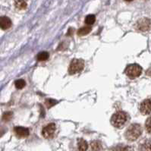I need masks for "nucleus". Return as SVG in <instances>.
<instances>
[{"label": "nucleus", "instance_id": "nucleus-1", "mask_svg": "<svg viewBox=\"0 0 151 151\" xmlns=\"http://www.w3.org/2000/svg\"><path fill=\"white\" fill-rule=\"evenodd\" d=\"M142 134V128L140 126V124H132L128 127V129L124 133L125 138L129 141H134L137 140L140 135Z\"/></svg>", "mask_w": 151, "mask_h": 151}, {"label": "nucleus", "instance_id": "nucleus-2", "mask_svg": "<svg viewBox=\"0 0 151 151\" xmlns=\"http://www.w3.org/2000/svg\"><path fill=\"white\" fill-rule=\"evenodd\" d=\"M129 119L128 113L123 111H119L113 114L111 119V123L114 127L117 128H121L126 124L127 121Z\"/></svg>", "mask_w": 151, "mask_h": 151}, {"label": "nucleus", "instance_id": "nucleus-3", "mask_svg": "<svg viewBox=\"0 0 151 151\" xmlns=\"http://www.w3.org/2000/svg\"><path fill=\"white\" fill-rule=\"evenodd\" d=\"M84 62L82 59H75L71 61L68 68V72L70 75H75L77 73H79L84 69Z\"/></svg>", "mask_w": 151, "mask_h": 151}, {"label": "nucleus", "instance_id": "nucleus-4", "mask_svg": "<svg viewBox=\"0 0 151 151\" xmlns=\"http://www.w3.org/2000/svg\"><path fill=\"white\" fill-rule=\"evenodd\" d=\"M142 73V68L137 64L130 65L125 69V74L130 78H135L140 76Z\"/></svg>", "mask_w": 151, "mask_h": 151}, {"label": "nucleus", "instance_id": "nucleus-5", "mask_svg": "<svg viewBox=\"0 0 151 151\" xmlns=\"http://www.w3.org/2000/svg\"><path fill=\"white\" fill-rule=\"evenodd\" d=\"M135 27L139 31H142V32L148 31L151 28V21L147 18H140L137 22Z\"/></svg>", "mask_w": 151, "mask_h": 151}, {"label": "nucleus", "instance_id": "nucleus-6", "mask_svg": "<svg viewBox=\"0 0 151 151\" xmlns=\"http://www.w3.org/2000/svg\"><path fill=\"white\" fill-rule=\"evenodd\" d=\"M55 129H56L55 124L50 123V124H47L46 126H45L43 128V130H42V135L46 139L52 138L54 136Z\"/></svg>", "mask_w": 151, "mask_h": 151}, {"label": "nucleus", "instance_id": "nucleus-7", "mask_svg": "<svg viewBox=\"0 0 151 151\" xmlns=\"http://www.w3.org/2000/svg\"><path fill=\"white\" fill-rule=\"evenodd\" d=\"M140 111L143 115H149L151 113V99H147L140 103Z\"/></svg>", "mask_w": 151, "mask_h": 151}, {"label": "nucleus", "instance_id": "nucleus-8", "mask_svg": "<svg viewBox=\"0 0 151 151\" xmlns=\"http://www.w3.org/2000/svg\"><path fill=\"white\" fill-rule=\"evenodd\" d=\"M14 131L17 136L18 137H21V138L28 137L29 134H30V132H29L28 128H24V127H15Z\"/></svg>", "mask_w": 151, "mask_h": 151}, {"label": "nucleus", "instance_id": "nucleus-9", "mask_svg": "<svg viewBox=\"0 0 151 151\" xmlns=\"http://www.w3.org/2000/svg\"><path fill=\"white\" fill-rule=\"evenodd\" d=\"M12 21L6 16L0 17V28L2 30H7L12 26Z\"/></svg>", "mask_w": 151, "mask_h": 151}, {"label": "nucleus", "instance_id": "nucleus-10", "mask_svg": "<svg viewBox=\"0 0 151 151\" xmlns=\"http://www.w3.org/2000/svg\"><path fill=\"white\" fill-rule=\"evenodd\" d=\"M112 151H134V149L131 146H125L119 144V145H117L112 147Z\"/></svg>", "mask_w": 151, "mask_h": 151}, {"label": "nucleus", "instance_id": "nucleus-11", "mask_svg": "<svg viewBox=\"0 0 151 151\" xmlns=\"http://www.w3.org/2000/svg\"><path fill=\"white\" fill-rule=\"evenodd\" d=\"M91 149L93 151H101L103 149V145L99 140H93L91 143Z\"/></svg>", "mask_w": 151, "mask_h": 151}, {"label": "nucleus", "instance_id": "nucleus-12", "mask_svg": "<svg viewBox=\"0 0 151 151\" xmlns=\"http://www.w3.org/2000/svg\"><path fill=\"white\" fill-rule=\"evenodd\" d=\"M78 147L79 151H87L88 149V144L84 139H79L78 141Z\"/></svg>", "mask_w": 151, "mask_h": 151}, {"label": "nucleus", "instance_id": "nucleus-13", "mask_svg": "<svg viewBox=\"0 0 151 151\" xmlns=\"http://www.w3.org/2000/svg\"><path fill=\"white\" fill-rule=\"evenodd\" d=\"M91 30H92V27H91V26H84V27H81V28H80L78 30V36H85L87 35V34H89L90 32L91 31Z\"/></svg>", "mask_w": 151, "mask_h": 151}, {"label": "nucleus", "instance_id": "nucleus-14", "mask_svg": "<svg viewBox=\"0 0 151 151\" xmlns=\"http://www.w3.org/2000/svg\"><path fill=\"white\" fill-rule=\"evenodd\" d=\"M27 0H17L15 2V7L19 10H23L27 8Z\"/></svg>", "mask_w": 151, "mask_h": 151}, {"label": "nucleus", "instance_id": "nucleus-15", "mask_svg": "<svg viewBox=\"0 0 151 151\" xmlns=\"http://www.w3.org/2000/svg\"><path fill=\"white\" fill-rule=\"evenodd\" d=\"M49 53L47 52H41L37 56V59L40 62H43V61H46L49 59Z\"/></svg>", "mask_w": 151, "mask_h": 151}, {"label": "nucleus", "instance_id": "nucleus-16", "mask_svg": "<svg viewBox=\"0 0 151 151\" xmlns=\"http://www.w3.org/2000/svg\"><path fill=\"white\" fill-rule=\"evenodd\" d=\"M95 21H96V17L94 14H88L85 18V23L88 26H91L93 24H94Z\"/></svg>", "mask_w": 151, "mask_h": 151}, {"label": "nucleus", "instance_id": "nucleus-17", "mask_svg": "<svg viewBox=\"0 0 151 151\" xmlns=\"http://www.w3.org/2000/svg\"><path fill=\"white\" fill-rule=\"evenodd\" d=\"M143 151H151V140H147L144 144H142Z\"/></svg>", "mask_w": 151, "mask_h": 151}, {"label": "nucleus", "instance_id": "nucleus-18", "mask_svg": "<svg viewBox=\"0 0 151 151\" xmlns=\"http://www.w3.org/2000/svg\"><path fill=\"white\" fill-rule=\"evenodd\" d=\"M14 85L16 87V88L18 89H22L26 85V83H25L23 79H19V80H17L16 81L14 82Z\"/></svg>", "mask_w": 151, "mask_h": 151}, {"label": "nucleus", "instance_id": "nucleus-19", "mask_svg": "<svg viewBox=\"0 0 151 151\" xmlns=\"http://www.w3.org/2000/svg\"><path fill=\"white\" fill-rule=\"evenodd\" d=\"M13 113L12 112H7L3 114L2 116V121L4 122H9L12 119Z\"/></svg>", "mask_w": 151, "mask_h": 151}, {"label": "nucleus", "instance_id": "nucleus-20", "mask_svg": "<svg viewBox=\"0 0 151 151\" xmlns=\"http://www.w3.org/2000/svg\"><path fill=\"white\" fill-rule=\"evenodd\" d=\"M57 103H58V101L53 100V99H48V100H46V103H45V104H46V106L47 108L50 109V108H51V107L53 106H55Z\"/></svg>", "mask_w": 151, "mask_h": 151}, {"label": "nucleus", "instance_id": "nucleus-21", "mask_svg": "<svg viewBox=\"0 0 151 151\" xmlns=\"http://www.w3.org/2000/svg\"><path fill=\"white\" fill-rule=\"evenodd\" d=\"M145 127L148 133L151 134V117H149L147 119L145 123Z\"/></svg>", "mask_w": 151, "mask_h": 151}, {"label": "nucleus", "instance_id": "nucleus-22", "mask_svg": "<svg viewBox=\"0 0 151 151\" xmlns=\"http://www.w3.org/2000/svg\"><path fill=\"white\" fill-rule=\"evenodd\" d=\"M147 75H149V76H151V68H150L149 69L147 70Z\"/></svg>", "mask_w": 151, "mask_h": 151}, {"label": "nucleus", "instance_id": "nucleus-23", "mask_svg": "<svg viewBox=\"0 0 151 151\" xmlns=\"http://www.w3.org/2000/svg\"><path fill=\"white\" fill-rule=\"evenodd\" d=\"M125 1H127V2H132L133 0H125Z\"/></svg>", "mask_w": 151, "mask_h": 151}]
</instances>
